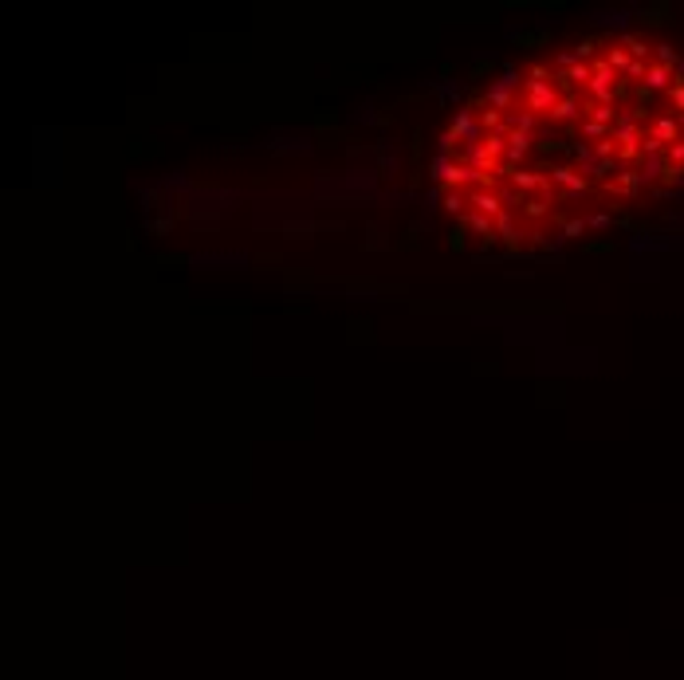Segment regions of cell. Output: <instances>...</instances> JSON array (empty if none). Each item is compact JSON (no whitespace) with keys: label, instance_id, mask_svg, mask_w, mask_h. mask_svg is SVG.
Returning <instances> with one entry per match:
<instances>
[{"label":"cell","instance_id":"6da1fadb","mask_svg":"<svg viewBox=\"0 0 684 680\" xmlns=\"http://www.w3.org/2000/svg\"><path fill=\"white\" fill-rule=\"evenodd\" d=\"M523 102H527L531 114H551V110L558 107V90L551 87V83H527Z\"/></svg>","mask_w":684,"mask_h":680},{"label":"cell","instance_id":"7a4b0ae2","mask_svg":"<svg viewBox=\"0 0 684 680\" xmlns=\"http://www.w3.org/2000/svg\"><path fill=\"white\" fill-rule=\"evenodd\" d=\"M586 110L590 107H582V95H578V90H566L563 99H558V107L551 110V118L555 122H582Z\"/></svg>","mask_w":684,"mask_h":680},{"label":"cell","instance_id":"3957f363","mask_svg":"<svg viewBox=\"0 0 684 680\" xmlns=\"http://www.w3.org/2000/svg\"><path fill=\"white\" fill-rule=\"evenodd\" d=\"M468 205H472L480 217H492V220H499L507 212V205L499 200V193H492V189H476L472 197H468Z\"/></svg>","mask_w":684,"mask_h":680},{"label":"cell","instance_id":"277c9868","mask_svg":"<svg viewBox=\"0 0 684 680\" xmlns=\"http://www.w3.org/2000/svg\"><path fill=\"white\" fill-rule=\"evenodd\" d=\"M441 181H445V185H448V189H452V193H460V189H464V185H472V181H480V173L472 170L468 161H452V165H448V170L441 173Z\"/></svg>","mask_w":684,"mask_h":680},{"label":"cell","instance_id":"5b68a950","mask_svg":"<svg viewBox=\"0 0 684 680\" xmlns=\"http://www.w3.org/2000/svg\"><path fill=\"white\" fill-rule=\"evenodd\" d=\"M551 181L566 185L570 193H586V189H590V181H586L578 170H570V165H555V170H551Z\"/></svg>","mask_w":684,"mask_h":680},{"label":"cell","instance_id":"8992f818","mask_svg":"<svg viewBox=\"0 0 684 680\" xmlns=\"http://www.w3.org/2000/svg\"><path fill=\"white\" fill-rule=\"evenodd\" d=\"M527 154H531V134L511 130L507 134V161H523Z\"/></svg>","mask_w":684,"mask_h":680},{"label":"cell","instance_id":"52a82bcc","mask_svg":"<svg viewBox=\"0 0 684 680\" xmlns=\"http://www.w3.org/2000/svg\"><path fill=\"white\" fill-rule=\"evenodd\" d=\"M496 232H499V236H504L507 244H511V252L519 248V224H516V212H511V209H507L504 217L496 220Z\"/></svg>","mask_w":684,"mask_h":680},{"label":"cell","instance_id":"ba28073f","mask_svg":"<svg viewBox=\"0 0 684 680\" xmlns=\"http://www.w3.org/2000/svg\"><path fill=\"white\" fill-rule=\"evenodd\" d=\"M484 102H488L492 110H511V107H516V95H511L507 87H499V83H496V87H488Z\"/></svg>","mask_w":684,"mask_h":680},{"label":"cell","instance_id":"9c48e42d","mask_svg":"<svg viewBox=\"0 0 684 680\" xmlns=\"http://www.w3.org/2000/svg\"><path fill=\"white\" fill-rule=\"evenodd\" d=\"M499 173H507V177H511V185H516V189H539V185H543V173H527V170H507V165H504V170H499Z\"/></svg>","mask_w":684,"mask_h":680},{"label":"cell","instance_id":"30bf717a","mask_svg":"<svg viewBox=\"0 0 684 680\" xmlns=\"http://www.w3.org/2000/svg\"><path fill=\"white\" fill-rule=\"evenodd\" d=\"M468 229L476 232L484 244H492L499 236V232H496V220H492V217H480V212H476V217H468Z\"/></svg>","mask_w":684,"mask_h":680},{"label":"cell","instance_id":"8fae6325","mask_svg":"<svg viewBox=\"0 0 684 680\" xmlns=\"http://www.w3.org/2000/svg\"><path fill=\"white\" fill-rule=\"evenodd\" d=\"M586 229H590V224H586L582 217H575V220H566V224H563V236H586Z\"/></svg>","mask_w":684,"mask_h":680},{"label":"cell","instance_id":"7c38bea8","mask_svg":"<svg viewBox=\"0 0 684 680\" xmlns=\"http://www.w3.org/2000/svg\"><path fill=\"white\" fill-rule=\"evenodd\" d=\"M464 205H468V200H464V193H448V197H445V212H452V217H456L460 209H464Z\"/></svg>","mask_w":684,"mask_h":680},{"label":"cell","instance_id":"4fadbf2b","mask_svg":"<svg viewBox=\"0 0 684 680\" xmlns=\"http://www.w3.org/2000/svg\"><path fill=\"white\" fill-rule=\"evenodd\" d=\"M499 87L516 90V87H519V71H516V67H507V71H504V79H499Z\"/></svg>","mask_w":684,"mask_h":680},{"label":"cell","instance_id":"5bb4252c","mask_svg":"<svg viewBox=\"0 0 684 680\" xmlns=\"http://www.w3.org/2000/svg\"><path fill=\"white\" fill-rule=\"evenodd\" d=\"M586 224H590V229H605V224H610V212H590Z\"/></svg>","mask_w":684,"mask_h":680},{"label":"cell","instance_id":"9a60e30c","mask_svg":"<svg viewBox=\"0 0 684 680\" xmlns=\"http://www.w3.org/2000/svg\"><path fill=\"white\" fill-rule=\"evenodd\" d=\"M610 248H614L610 240H590V244H586V252H590V256H602V252H610Z\"/></svg>","mask_w":684,"mask_h":680},{"label":"cell","instance_id":"2e32d148","mask_svg":"<svg viewBox=\"0 0 684 680\" xmlns=\"http://www.w3.org/2000/svg\"><path fill=\"white\" fill-rule=\"evenodd\" d=\"M448 248H452V252L464 248V229H452V236H448Z\"/></svg>","mask_w":684,"mask_h":680},{"label":"cell","instance_id":"e0dca14e","mask_svg":"<svg viewBox=\"0 0 684 680\" xmlns=\"http://www.w3.org/2000/svg\"><path fill=\"white\" fill-rule=\"evenodd\" d=\"M546 212V200H527V217H543Z\"/></svg>","mask_w":684,"mask_h":680}]
</instances>
